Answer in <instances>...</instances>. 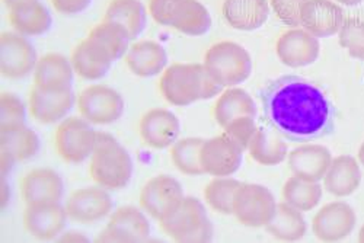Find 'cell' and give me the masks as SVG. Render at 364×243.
<instances>
[{"instance_id": "30bf717a", "label": "cell", "mask_w": 364, "mask_h": 243, "mask_svg": "<svg viewBox=\"0 0 364 243\" xmlns=\"http://www.w3.org/2000/svg\"><path fill=\"white\" fill-rule=\"evenodd\" d=\"M184 197V188L178 179L171 175H158L150 178L140 190L139 204L147 216L161 222Z\"/></svg>"}, {"instance_id": "7a4b0ae2", "label": "cell", "mask_w": 364, "mask_h": 243, "mask_svg": "<svg viewBox=\"0 0 364 243\" xmlns=\"http://www.w3.org/2000/svg\"><path fill=\"white\" fill-rule=\"evenodd\" d=\"M159 92L171 105L190 107L219 97L223 87L203 63H175L161 75Z\"/></svg>"}, {"instance_id": "f6af8a7d", "label": "cell", "mask_w": 364, "mask_h": 243, "mask_svg": "<svg viewBox=\"0 0 364 243\" xmlns=\"http://www.w3.org/2000/svg\"><path fill=\"white\" fill-rule=\"evenodd\" d=\"M9 201H11V187L8 184L6 176H2V204H0V207H2V211L8 207Z\"/></svg>"}, {"instance_id": "5bb4252c", "label": "cell", "mask_w": 364, "mask_h": 243, "mask_svg": "<svg viewBox=\"0 0 364 243\" xmlns=\"http://www.w3.org/2000/svg\"><path fill=\"white\" fill-rule=\"evenodd\" d=\"M69 220L66 207L62 202L26 204L22 215L26 233L43 242L58 239L66 230Z\"/></svg>"}, {"instance_id": "e575fe53", "label": "cell", "mask_w": 364, "mask_h": 243, "mask_svg": "<svg viewBox=\"0 0 364 243\" xmlns=\"http://www.w3.org/2000/svg\"><path fill=\"white\" fill-rule=\"evenodd\" d=\"M203 143H204V139L186 137V139H178L169 147L171 161L181 173L188 175V176L205 175L201 166Z\"/></svg>"}, {"instance_id": "2e32d148", "label": "cell", "mask_w": 364, "mask_h": 243, "mask_svg": "<svg viewBox=\"0 0 364 243\" xmlns=\"http://www.w3.org/2000/svg\"><path fill=\"white\" fill-rule=\"evenodd\" d=\"M276 53L280 62L290 69L309 68L321 55L319 38L303 28H290L276 43Z\"/></svg>"}, {"instance_id": "ba28073f", "label": "cell", "mask_w": 364, "mask_h": 243, "mask_svg": "<svg viewBox=\"0 0 364 243\" xmlns=\"http://www.w3.org/2000/svg\"><path fill=\"white\" fill-rule=\"evenodd\" d=\"M277 204L274 194L267 187L242 182L235 194L233 216L245 227H265L274 217Z\"/></svg>"}, {"instance_id": "b9f144b4", "label": "cell", "mask_w": 364, "mask_h": 243, "mask_svg": "<svg viewBox=\"0 0 364 243\" xmlns=\"http://www.w3.org/2000/svg\"><path fill=\"white\" fill-rule=\"evenodd\" d=\"M50 2L58 14L66 16L80 15L92 5V0H50Z\"/></svg>"}, {"instance_id": "8d00e7d4", "label": "cell", "mask_w": 364, "mask_h": 243, "mask_svg": "<svg viewBox=\"0 0 364 243\" xmlns=\"http://www.w3.org/2000/svg\"><path fill=\"white\" fill-rule=\"evenodd\" d=\"M242 184L232 176H216L204 188V200L207 205L219 215H233L235 194Z\"/></svg>"}, {"instance_id": "484cf974", "label": "cell", "mask_w": 364, "mask_h": 243, "mask_svg": "<svg viewBox=\"0 0 364 243\" xmlns=\"http://www.w3.org/2000/svg\"><path fill=\"white\" fill-rule=\"evenodd\" d=\"M211 26L213 19L200 0H175L166 28H172L187 37H203Z\"/></svg>"}, {"instance_id": "f1b7e54d", "label": "cell", "mask_w": 364, "mask_h": 243, "mask_svg": "<svg viewBox=\"0 0 364 243\" xmlns=\"http://www.w3.org/2000/svg\"><path fill=\"white\" fill-rule=\"evenodd\" d=\"M213 115L216 123L225 129L230 121L239 117H254L258 115V107L248 90L239 86L226 87L219 95L213 107Z\"/></svg>"}, {"instance_id": "5b68a950", "label": "cell", "mask_w": 364, "mask_h": 243, "mask_svg": "<svg viewBox=\"0 0 364 243\" xmlns=\"http://www.w3.org/2000/svg\"><path fill=\"white\" fill-rule=\"evenodd\" d=\"M203 65L223 89L245 83L254 70L250 51L235 41H220L211 45Z\"/></svg>"}, {"instance_id": "277c9868", "label": "cell", "mask_w": 364, "mask_h": 243, "mask_svg": "<svg viewBox=\"0 0 364 243\" xmlns=\"http://www.w3.org/2000/svg\"><path fill=\"white\" fill-rule=\"evenodd\" d=\"M159 226L166 236L179 243H207L215 236L205 207L196 197H184Z\"/></svg>"}, {"instance_id": "8992f818", "label": "cell", "mask_w": 364, "mask_h": 243, "mask_svg": "<svg viewBox=\"0 0 364 243\" xmlns=\"http://www.w3.org/2000/svg\"><path fill=\"white\" fill-rule=\"evenodd\" d=\"M98 131L82 117H68L54 133L57 155L70 165H80L92 156Z\"/></svg>"}, {"instance_id": "4dcf8cb0", "label": "cell", "mask_w": 364, "mask_h": 243, "mask_svg": "<svg viewBox=\"0 0 364 243\" xmlns=\"http://www.w3.org/2000/svg\"><path fill=\"white\" fill-rule=\"evenodd\" d=\"M247 150L250 156L262 166H277L289 156L287 143L269 126H259Z\"/></svg>"}, {"instance_id": "d4e9b609", "label": "cell", "mask_w": 364, "mask_h": 243, "mask_svg": "<svg viewBox=\"0 0 364 243\" xmlns=\"http://www.w3.org/2000/svg\"><path fill=\"white\" fill-rule=\"evenodd\" d=\"M222 14L228 25L236 31L252 33L262 28L269 15V0H225Z\"/></svg>"}, {"instance_id": "f35d334b", "label": "cell", "mask_w": 364, "mask_h": 243, "mask_svg": "<svg viewBox=\"0 0 364 243\" xmlns=\"http://www.w3.org/2000/svg\"><path fill=\"white\" fill-rule=\"evenodd\" d=\"M26 121V107L23 101L12 92L0 95V129L23 126Z\"/></svg>"}, {"instance_id": "d590c367", "label": "cell", "mask_w": 364, "mask_h": 243, "mask_svg": "<svg viewBox=\"0 0 364 243\" xmlns=\"http://www.w3.org/2000/svg\"><path fill=\"white\" fill-rule=\"evenodd\" d=\"M87 37L102 45L109 53L114 63L121 58H124L132 45V40L124 28L104 19L102 22H100L90 29Z\"/></svg>"}, {"instance_id": "44dd1931", "label": "cell", "mask_w": 364, "mask_h": 243, "mask_svg": "<svg viewBox=\"0 0 364 243\" xmlns=\"http://www.w3.org/2000/svg\"><path fill=\"white\" fill-rule=\"evenodd\" d=\"M75 69L72 60L60 53H47L40 57L34 70V85L47 92L72 90L75 82Z\"/></svg>"}, {"instance_id": "4316f807", "label": "cell", "mask_w": 364, "mask_h": 243, "mask_svg": "<svg viewBox=\"0 0 364 243\" xmlns=\"http://www.w3.org/2000/svg\"><path fill=\"white\" fill-rule=\"evenodd\" d=\"M361 178V165L358 159L341 155L332 159L331 166L322 179V187L333 197L346 198L360 188Z\"/></svg>"}, {"instance_id": "3957f363", "label": "cell", "mask_w": 364, "mask_h": 243, "mask_svg": "<svg viewBox=\"0 0 364 243\" xmlns=\"http://www.w3.org/2000/svg\"><path fill=\"white\" fill-rule=\"evenodd\" d=\"M134 165L127 148L104 131H98V141L89 158V175L97 185L108 191L124 190L133 178Z\"/></svg>"}, {"instance_id": "e0dca14e", "label": "cell", "mask_w": 364, "mask_h": 243, "mask_svg": "<svg viewBox=\"0 0 364 243\" xmlns=\"http://www.w3.org/2000/svg\"><path fill=\"white\" fill-rule=\"evenodd\" d=\"M347 16L340 4L332 0H306L300 12V28L316 38L338 36Z\"/></svg>"}, {"instance_id": "7bdbcfd3", "label": "cell", "mask_w": 364, "mask_h": 243, "mask_svg": "<svg viewBox=\"0 0 364 243\" xmlns=\"http://www.w3.org/2000/svg\"><path fill=\"white\" fill-rule=\"evenodd\" d=\"M58 242H80V243H85V242H89L87 236L82 232H76V230H70V232H63L62 234L58 236L57 239Z\"/></svg>"}, {"instance_id": "9c48e42d", "label": "cell", "mask_w": 364, "mask_h": 243, "mask_svg": "<svg viewBox=\"0 0 364 243\" xmlns=\"http://www.w3.org/2000/svg\"><path fill=\"white\" fill-rule=\"evenodd\" d=\"M38 54L28 37L18 33H2L0 36V73L11 80H21L34 75Z\"/></svg>"}, {"instance_id": "6da1fadb", "label": "cell", "mask_w": 364, "mask_h": 243, "mask_svg": "<svg viewBox=\"0 0 364 243\" xmlns=\"http://www.w3.org/2000/svg\"><path fill=\"white\" fill-rule=\"evenodd\" d=\"M267 124L297 144L328 137L336 130L337 111L325 90L297 75L272 79L259 90Z\"/></svg>"}, {"instance_id": "c3c4849f", "label": "cell", "mask_w": 364, "mask_h": 243, "mask_svg": "<svg viewBox=\"0 0 364 243\" xmlns=\"http://www.w3.org/2000/svg\"><path fill=\"white\" fill-rule=\"evenodd\" d=\"M358 162H360V165L364 168V141H363V144L360 146V148H358Z\"/></svg>"}, {"instance_id": "4fadbf2b", "label": "cell", "mask_w": 364, "mask_h": 243, "mask_svg": "<svg viewBox=\"0 0 364 243\" xmlns=\"http://www.w3.org/2000/svg\"><path fill=\"white\" fill-rule=\"evenodd\" d=\"M245 148L226 133L204 140L201 147V166L210 176H233L242 166Z\"/></svg>"}, {"instance_id": "ee69618b", "label": "cell", "mask_w": 364, "mask_h": 243, "mask_svg": "<svg viewBox=\"0 0 364 243\" xmlns=\"http://www.w3.org/2000/svg\"><path fill=\"white\" fill-rule=\"evenodd\" d=\"M0 153H2L0 155V165H2L0 166V169H2V176H8L15 165V161L11 156H8L6 153H4V151H0Z\"/></svg>"}, {"instance_id": "83f0119b", "label": "cell", "mask_w": 364, "mask_h": 243, "mask_svg": "<svg viewBox=\"0 0 364 243\" xmlns=\"http://www.w3.org/2000/svg\"><path fill=\"white\" fill-rule=\"evenodd\" d=\"M9 23L23 37H43L53 28V15L41 0H31L9 9Z\"/></svg>"}, {"instance_id": "7402d4cb", "label": "cell", "mask_w": 364, "mask_h": 243, "mask_svg": "<svg viewBox=\"0 0 364 243\" xmlns=\"http://www.w3.org/2000/svg\"><path fill=\"white\" fill-rule=\"evenodd\" d=\"M333 156L322 144L303 143L289 151L287 165L294 176L312 182H321L326 175Z\"/></svg>"}, {"instance_id": "ab89813d", "label": "cell", "mask_w": 364, "mask_h": 243, "mask_svg": "<svg viewBox=\"0 0 364 243\" xmlns=\"http://www.w3.org/2000/svg\"><path fill=\"white\" fill-rule=\"evenodd\" d=\"M258 129L259 126L257 124V119L254 117H239L230 121L223 130L230 139H233L237 144L247 150Z\"/></svg>"}, {"instance_id": "9a60e30c", "label": "cell", "mask_w": 364, "mask_h": 243, "mask_svg": "<svg viewBox=\"0 0 364 243\" xmlns=\"http://www.w3.org/2000/svg\"><path fill=\"white\" fill-rule=\"evenodd\" d=\"M357 225L354 208L346 201H332L318 210L312 219V232L322 242H341Z\"/></svg>"}, {"instance_id": "836d02e7", "label": "cell", "mask_w": 364, "mask_h": 243, "mask_svg": "<svg viewBox=\"0 0 364 243\" xmlns=\"http://www.w3.org/2000/svg\"><path fill=\"white\" fill-rule=\"evenodd\" d=\"M323 195V187L319 182L306 180L299 176H290L282 191L283 201L291 207L308 212L318 207Z\"/></svg>"}, {"instance_id": "1f68e13d", "label": "cell", "mask_w": 364, "mask_h": 243, "mask_svg": "<svg viewBox=\"0 0 364 243\" xmlns=\"http://www.w3.org/2000/svg\"><path fill=\"white\" fill-rule=\"evenodd\" d=\"M40 146L38 134L25 124L0 129V151L11 156L15 163L33 159L40 151Z\"/></svg>"}, {"instance_id": "ac0fdd59", "label": "cell", "mask_w": 364, "mask_h": 243, "mask_svg": "<svg viewBox=\"0 0 364 243\" xmlns=\"http://www.w3.org/2000/svg\"><path fill=\"white\" fill-rule=\"evenodd\" d=\"M139 134L147 147L154 150L169 148L181 134L178 117L166 108H154L144 112L139 121Z\"/></svg>"}, {"instance_id": "d6a6232c", "label": "cell", "mask_w": 364, "mask_h": 243, "mask_svg": "<svg viewBox=\"0 0 364 243\" xmlns=\"http://www.w3.org/2000/svg\"><path fill=\"white\" fill-rule=\"evenodd\" d=\"M265 230L277 240L297 242L308 233V223L303 211L287 202H279L274 217L265 226Z\"/></svg>"}, {"instance_id": "603a6c76", "label": "cell", "mask_w": 364, "mask_h": 243, "mask_svg": "<svg viewBox=\"0 0 364 243\" xmlns=\"http://www.w3.org/2000/svg\"><path fill=\"white\" fill-rule=\"evenodd\" d=\"M70 60L76 75L87 82L104 79L114 65L109 53L90 37H86L73 48Z\"/></svg>"}, {"instance_id": "d6986e66", "label": "cell", "mask_w": 364, "mask_h": 243, "mask_svg": "<svg viewBox=\"0 0 364 243\" xmlns=\"http://www.w3.org/2000/svg\"><path fill=\"white\" fill-rule=\"evenodd\" d=\"M76 98L73 89L62 90V92H47L33 86L28 97V111L37 123L51 126L62 123L68 118V114L76 107Z\"/></svg>"}, {"instance_id": "60d3db41", "label": "cell", "mask_w": 364, "mask_h": 243, "mask_svg": "<svg viewBox=\"0 0 364 243\" xmlns=\"http://www.w3.org/2000/svg\"><path fill=\"white\" fill-rule=\"evenodd\" d=\"M306 0H269L271 11L290 28L300 26V12Z\"/></svg>"}, {"instance_id": "74e56055", "label": "cell", "mask_w": 364, "mask_h": 243, "mask_svg": "<svg viewBox=\"0 0 364 243\" xmlns=\"http://www.w3.org/2000/svg\"><path fill=\"white\" fill-rule=\"evenodd\" d=\"M340 45L355 60H364V21L347 18L338 33Z\"/></svg>"}, {"instance_id": "7dc6e473", "label": "cell", "mask_w": 364, "mask_h": 243, "mask_svg": "<svg viewBox=\"0 0 364 243\" xmlns=\"http://www.w3.org/2000/svg\"><path fill=\"white\" fill-rule=\"evenodd\" d=\"M2 2L8 6V9H11L16 5H21V4H25V2H31V0H2Z\"/></svg>"}, {"instance_id": "681fc988", "label": "cell", "mask_w": 364, "mask_h": 243, "mask_svg": "<svg viewBox=\"0 0 364 243\" xmlns=\"http://www.w3.org/2000/svg\"><path fill=\"white\" fill-rule=\"evenodd\" d=\"M358 242L364 243V225L360 227V232H358Z\"/></svg>"}, {"instance_id": "52a82bcc", "label": "cell", "mask_w": 364, "mask_h": 243, "mask_svg": "<svg viewBox=\"0 0 364 243\" xmlns=\"http://www.w3.org/2000/svg\"><path fill=\"white\" fill-rule=\"evenodd\" d=\"M76 108L80 117L92 126H109L123 117L126 102L114 87L95 83L86 86L77 95Z\"/></svg>"}, {"instance_id": "cb8c5ba5", "label": "cell", "mask_w": 364, "mask_h": 243, "mask_svg": "<svg viewBox=\"0 0 364 243\" xmlns=\"http://www.w3.org/2000/svg\"><path fill=\"white\" fill-rule=\"evenodd\" d=\"M124 62L133 75L149 79L159 76L166 70L169 55L162 44L151 40H143L130 45Z\"/></svg>"}, {"instance_id": "ffe728a7", "label": "cell", "mask_w": 364, "mask_h": 243, "mask_svg": "<svg viewBox=\"0 0 364 243\" xmlns=\"http://www.w3.org/2000/svg\"><path fill=\"white\" fill-rule=\"evenodd\" d=\"M19 191L25 205L60 202L65 195V182L51 168H36L21 178Z\"/></svg>"}, {"instance_id": "bcb514c9", "label": "cell", "mask_w": 364, "mask_h": 243, "mask_svg": "<svg viewBox=\"0 0 364 243\" xmlns=\"http://www.w3.org/2000/svg\"><path fill=\"white\" fill-rule=\"evenodd\" d=\"M336 2L344 6H358L364 2V0H336Z\"/></svg>"}, {"instance_id": "7c38bea8", "label": "cell", "mask_w": 364, "mask_h": 243, "mask_svg": "<svg viewBox=\"0 0 364 243\" xmlns=\"http://www.w3.org/2000/svg\"><path fill=\"white\" fill-rule=\"evenodd\" d=\"M65 207L72 222L94 225L111 216L114 202L109 191L95 184L75 190L66 200Z\"/></svg>"}, {"instance_id": "8fae6325", "label": "cell", "mask_w": 364, "mask_h": 243, "mask_svg": "<svg viewBox=\"0 0 364 243\" xmlns=\"http://www.w3.org/2000/svg\"><path fill=\"white\" fill-rule=\"evenodd\" d=\"M151 227L146 212L133 205H123L111 212L107 227L95 242L140 243L150 237Z\"/></svg>"}, {"instance_id": "f546056e", "label": "cell", "mask_w": 364, "mask_h": 243, "mask_svg": "<svg viewBox=\"0 0 364 243\" xmlns=\"http://www.w3.org/2000/svg\"><path fill=\"white\" fill-rule=\"evenodd\" d=\"M149 11L141 0H111L107 6L104 21L114 22L124 28L130 40L137 41L147 28Z\"/></svg>"}]
</instances>
